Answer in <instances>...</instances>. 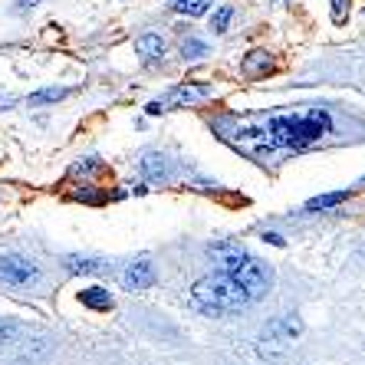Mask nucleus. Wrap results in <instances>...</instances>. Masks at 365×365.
I'll use <instances>...</instances> for the list:
<instances>
[{
  "label": "nucleus",
  "instance_id": "obj_1",
  "mask_svg": "<svg viewBox=\"0 0 365 365\" xmlns=\"http://www.w3.org/2000/svg\"><path fill=\"white\" fill-rule=\"evenodd\" d=\"M332 132V119L326 109H313L306 106L299 112H277L267 119V128L260 132L264 135L267 148H289V152H299V148H309L313 142L326 138Z\"/></svg>",
  "mask_w": 365,
  "mask_h": 365
},
{
  "label": "nucleus",
  "instance_id": "obj_2",
  "mask_svg": "<svg viewBox=\"0 0 365 365\" xmlns=\"http://www.w3.org/2000/svg\"><path fill=\"white\" fill-rule=\"evenodd\" d=\"M191 299L201 306L204 313H240V309H247L254 303L230 273H207V277H201L191 287Z\"/></svg>",
  "mask_w": 365,
  "mask_h": 365
},
{
  "label": "nucleus",
  "instance_id": "obj_3",
  "mask_svg": "<svg viewBox=\"0 0 365 365\" xmlns=\"http://www.w3.org/2000/svg\"><path fill=\"white\" fill-rule=\"evenodd\" d=\"M234 280L244 287V293L250 299H260L270 289V283H273V273H270V267L267 264H260V260H254V257L247 254L244 260H240L237 267H234V273H230Z\"/></svg>",
  "mask_w": 365,
  "mask_h": 365
},
{
  "label": "nucleus",
  "instance_id": "obj_4",
  "mask_svg": "<svg viewBox=\"0 0 365 365\" xmlns=\"http://www.w3.org/2000/svg\"><path fill=\"white\" fill-rule=\"evenodd\" d=\"M40 277L34 260H26L20 254H0V280L10 283V287H26Z\"/></svg>",
  "mask_w": 365,
  "mask_h": 365
},
{
  "label": "nucleus",
  "instance_id": "obj_5",
  "mask_svg": "<svg viewBox=\"0 0 365 365\" xmlns=\"http://www.w3.org/2000/svg\"><path fill=\"white\" fill-rule=\"evenodd\" d=\"M207 257L221 267V273H234V267L247 257V250L244 247H237V244H230V240H217V244L207 247Z\"/></svg>",
  "mask_w": 365,
  "mask_h": 365
},
{
  "label": "nucleus",
  "instance_id": "obj_6",
  "mask_svg": "<svg viewBox=\"0 0 365 365\" xmlns=\"http://www.w3.org/2000/svg\"><path fill=\"white\" fill-rule=\"evenodd\" d=\"M63 267H66V273H76V277H99V273H109V260H102V257H86V254L63 257Z\"/></svg>",
  "mask_w": 365,
  "mask_h": 365
},
{
  "label": "nucleus",
  "instance_id": "obj_7",
  "mask_svg": "<svg viewBox=\"0 0 365 365\" xmlns=\"http://www.w3.org/2000/svg\"><path fill=\"white\" fill-rule=\"evenodd\" d=\"M122 283H125L128 289H148L155 283V267L148 257H142V260H132V264L125 267V273H122Z\"/></svg>",
  "mask_w": 365,
  "mask_h": 365
},
{
  "label": "nucleus",
  "instance_id": "obj_8",
  "mask_svg": "<svg viewBox=\"0 0 365 365\" xmlns=\"http://www.w3.org/2000/svg\"><path fill=\"white\" fill-rule=\"evenodd\" d=\"M207 96H211V89H207V86L185 83V86H178V89H171V93L162 99V106H195V102L207 99Z\"/></svg>",
  "mask_w": 365,
  "mask_h": 365
},
{
  "label": "nucleus",
  "instance_id": "obj_9",
  "mask_svg": "<svg viewBox=\"0 0 365 365\" xmlns=\"http://www.w3.org/2000/svg\"><path fill=\"white\" fill-rule=\"evenodd\" d=\"M142 175L148 181H165L171 175V162L158 152H148V155H142Z\"/></svg>",
  "mask_w": 365,
  "mask_h": 365
},
{
  "label": "nucleus",
  "instance_id": "obj_10",
  "mask_svg": "<svg viewBox=\"0 0 365 365\" xmlns=\"http://www.w3.org/2000/svg\"><path fill=\"white\" fill-rule=\"evenodd\" d=\"M135 53L145 56V60H162L165 56V40L158 34H145L135 40Z\"/></svg>",
  "mask_w": 365,
  "mask_h": 365
},
{
  "label": "nucleus",
  "instance_id": "obj_11",
  "mask_svg": "<svg viewBox=\"0 0 365 365\" xmlns=\"http://www.w3.org/2000/svg\"><path fill=\"white\" fill-rule=\"evenodd\" d=\"M79 299H83V306H89V309H112V293H106L102 287H89L79 293Z\"/></svg>",
  "mask_w": 365,
  "mask_h": 365
},
{
  "label": "nucleus",
  "instance_id": "obj_12",
  "mask_svg": "<svg viewBox=\"0 0 365 365\" xmlns=\"http://www.w3.org/2000/svg\"><path fill=\"white\" fill-rule=\"evenodd\" d=\"M352 197V191H332V195H319V197H309L306 201V211H326V207H336V204H342V201H349Z\"/></svg>",
  "mask_w": 365,
  "mask_h": 365
},
{
  "label": "nucleus",
  "instance_id": "obj_13",
  "mask_svg": "<svg viewBox=\"0 0 365 365\" xmlns=\"http://www.w3.org/2000/svg\"><path fill=\"white\" fill-rule=\"evenodd\" d=\"M280 332L283 339H297L299 332H303V323H299L297 316H283V319H277V323L267 329V336H277Z\"/></svg>",
  "mask_w": 365,
  "mask_h": 365
},
{
  "label": "nucleus",
  "instance_id": "obj_14",
  "mask_svg": "<svg viewBox=\"0 0 365 365\" xmlns=\"http://www.w3.org/2000/svg\"><path fill=\"white\" fill-rule=\"evenodd\" d=\"M211 4L214 0H175L171 10H178V14H185V17H201V14L211 10Z\"/></svg>",
  "mask_w": 365,
  "mask_h": 365
},
{
  "label": "nucleus",
  "instance_id": "obj_15",
  "mask_svg": "<svg viewBox=\"0 0 365 365\" xmlns=\"http://www.w3.org/2000/svg\"><path fill=\"white\" fill-rule=\"evenodd\" d=\"M273 66V60H270V53H264V50H257V53H250L244 60V73L247 76H260L264 69H270Z\"/></svg>",
  "mask_w": 365,
  "mask_h": 365
},
{
  "label": "nucleus",
  "instance_id": "obj_16",
  "mask_svg": "<svg viewBox=\"0 0 365 365\" xmlns=\"http://www.w3.org/2000/svg\"><path fill=\"white\" fill-rule=\"evenodd\" d=\"M69 89H60V86H50V89H36L30 93V106H46V102H60L66 99Z\"/></svg>",
  "mask_w": 365,
  "mask_h": 365
},
{
  "label": "nucleus",
  "instance_id": "obj_17",
  "mask_svg": "<svg viewBox=\"0 0 365 365\" xmlns=\"http://www.w3.org/2000/svg\"><path fill=\"white\" fill-rule=\"evenodd\" d=\"M181 56H185V60H201V56H207V43L191 36V40L181 43Z\"/></svg>",
  "mask_w": 365,
  "mask_h": 365
},
{
  "label": "nucleus",
  "instance_id": "obj_18",
  "mask_svg": "<svg viewBox=\"0 0 365 365\" xmlns=\"http://www.w3.org/2000/svg\"><path fill=\"white\" fill-rule=\"evenodd\" d=\"M230 20H234V10H230V7H221L217 14H211V30L224 34V30L230 26Z\"/></svg>",
  "mask_w": 365,
  "mask_h": 365
},
{
  "label": "nucleus",
  "instance_id": "obj_19",
  "mask_svg": "<svg viewBox=\"0 0 365 365\" xmlns=\"http://www.w3.org/2000/svg\"><path fill=\"white\" fill-rule=\"evenodd\" d=\"M20 336V326L14 323V319H0V346H7V342H14Z\"/></svg>",
  "mask_w": 365,
  "mask_h": 365
},
{
  "label": "nucleus",
  "instance_id": "obj_20",
  "mask_svg": "<svg viewBox=\"0 0 365 365\" xmlns=\"http://www.w3.org/2000/svg\"><path fill=\"white\" fill-rule=\"evenodd\" d=\"M83 171H96V158H83L79 165H73V175H83Z\"/></svg>",
  "mask_w": 365,
  "mask_h": 365
},
{
  "label": "nucleus",
  "instance_id": "obj_21",
  "mask_svg": "<svg viewBox=\"0 0 365 365\" xmlns=\"http://www.w3.org/2000/svg\"><path fill=\"white\" fill-rule=\"evenodd\" d=\"M40 0H17V7H14V14H26L30 7H36Z\"/></svg>",
  "mask_w": 365,
  "mask_h": 365
},
{
  "label": "nucleus",
  "instance_id": "obj_22",
  "mask_svg": "<svg viewBox=\"0 0 365 365\" xmlns=\"http://www.w3.org/2000/svg\"><path fill=\"white\" fill-rule=\"evenodd\" d=\"M264 240H267V244H273V247H283V244H287L280 234H264Z\"/></svg>",
  "mask_w": 365,
  "mask_h": 365
},
{
  "label": "nucleus",
  "instance_id": "obj_23",
  "mask_svg": "<svg viewBox=\"0 0 365 365\" xmlns=\"http://www.w3.org/2000/svg\"><path fill=\"white\" fill-rule=\"evenodd\" d=\"M332 10H336V17H342V0H332Z\"/></svg>",
  "mask_w": 365,
  "mask_h": 365
}]
</instances>
